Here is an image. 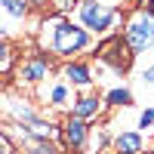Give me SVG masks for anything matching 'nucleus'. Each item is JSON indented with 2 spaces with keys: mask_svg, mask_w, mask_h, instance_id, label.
Instances as JSON below:
<instances>
[{
  "mask_svg": "<svg viewBox=\"0 0 154 154\" xmlns=\"http://www.w3.org/2000/svg\"><path fill=\"white\" fill-rule=\"evenodd\" d=\"M37 40H40V49L53 53L59 59H77L80 53H86L93 46V34L86 28H80L77 22H71L68 16H46L40 22V31H37Z\"/></svg>",
  "mask_w": 154,
  "mask_h": 154,
  "instance_id": "nucleus-1",
  "label": "nucleus"
},
{
  "mask_svg": "<svg viewBox=\"0 0 154 154\" xmlns=\"http://www.w3.org/2000/svg\"><path fill=\"white\" fill-rule=\"evenodd\" d=\"M77 25L86 28L89 34H111L117 28V22L123 19L120 6H111V3H102V0H80L77 3Z\"/></svg>",
  "mask_w": 154,
  "mask_h": 154,
  "instance_id": "nucleus-2",
  "label": "nucleus"
},
{
  "mask_svg": "<svg viewBox=\"0 0 154 154\" xmlns=\"http://www.w3.org/2000/svg\"><path fill=\"white\" fill-rule=\"evenodd\" d=\"M120 37H123L126 49H130V56H145L148 49H154V19L136 6L130 16H123V34Z\"/></svg>",
  "mask_w": 154,
  "mask_h": 154,
  "instance_id": "nucleus-3",
  "label": "nucleus"
},
{
  "mask_svg": "<svg viewBox=\"0 0 154 154\" xmlns=\"http://www.w3.org/2000/svg\"><path fill=\"white\" fill-rule=\"evenodd\" d=\"M96 62L99 65H105V68H111L114 74H123L126 68H130V62H133V56H130V49H126V43H123V37L120 34H105L102 40L96 43Z\"/></svg>",
  "mask_w": 154,
  "mask_h": 154,
  "instance_id": "nucleus-4",
  "label": "nucleus"
},
{
  "mask_svg": "<svg viewBox=\"0 0 154 154\" xmlns=\"http://www.w3.org/2000/svg\"><path fill=\"white\" fill-rule=\"evenodd\" d=\"M49 71H53V53H46V49H37V53L25 56L22 65L16 68V80L22 86H40Z\"/></svg>",
  "mask_w": 154,
  "mask_h": 154,
  "instance_id": "nucleus-5",
  "label": "nucleus"
},
{
  "mask_svg": "<svg viewBox=\"0 0 154 154\" xmlns=\"http://www.w3.org/2000/svg\"><path fill=\"white\" fill-rule=\"evenodd\" d=\"M59 80H65L77 93H89V89L96 86V71H93V65H89L86 59H68L65 65H62Z\"/></svg>",
  "mask_w": 154,
  "mask_h": 154,
  "instance_id": "nucleus-6",
  "label": "nucleus"
},
{
  "mask_svg": "<svg viewBox=\"0 0 154 154\" xmlns=\"http://www.w3.org/2000/svg\"><path fill=\"white\" fill-rule=\"evenodd\" d=\"M0 111L9 117V123H22V126H28L34 117H40V111L25 96H0Z\"/></svg>",
  "mask_w": 154,
  "mask_h": 154,
  "instance_id": "nucleus-7",
  "label": "nucleus"
},
{
  "mask_svg": "<svg viewBox=\"0 0 154 154\" xmlns=\"http://www.w3.org/2000/svg\"><path fill=\"white\" fill-rule=\"evenodd\" d=\"M86 136H89V123L86 120H77V117H65V123H62V136H59V148L62 151H83L86 145Z\"/></svg>",
  "mask_w": 154,
  "mask_h": 154,
  "instance_id": "nucleus-8",
  "label": "nucleus"
},
{
  "mask_svg": "<svg viewBox=\"0 0 154 154\" xmlns=\"http://www.w3.org/2000/svg\"><path fill=\"white\" fill-rule=\"evenodd\" d=\"M102 111H105V102H102V96L93 93V89H89V93H80V96L71 102V108H68L71 117L86 120V123H96L102 117Z\"/></svg>",
  "mask_w": 154,
  "mask_h": 154,
  "instance_id": "nucleus-9",
  "label": "nucleus"
},
{
  "mask_svg": "<svg viewBox=\"0 0 154 154\" xmlns=\"http://www.w3.org/2000/svg\"><path fill=\"white\" fill-rule=\"evenodd\" d=\"M145 151V136L139 130H120L111 136V154H142Z\"/></svg>",
  "mask_w": 154,
  "mask_h": 154,
  "instance_id": "nucleus-10",
  "label": "nucleus"
},
{
  "mask_svg": "<svg viewBox=\"0 0 154 154\" xmlns=\"http://www.w3.org/2000/svg\"><path fill=\"white\" fill-rule=\"evenodd\" d=\"M74 89L65 83V80H53L46 89H43V102L49 108H71V102H74Z\"/></svg>",
  "mask_w": 154,
  "mask_h": 154,
  "instance_id": "nucleus-11",
  "label": "nucleus"
},
{
  "mask_svg": "<svg viewBox=\"0 0 154 154\" xmlns=\"http://www.w3.org/2000/svg\"><path fill=\"white\" fill-rule=\"evenodd\" d=\"M86 154H105L111 151V130L108 126H89V136H86V145H83Z\"/></svg>",
  "mask_w": 154,
  "mask_h": 154,
  "instance_id": "nucleus-12",
  "label": "nucleus"
},
{
  "mask_svg": "<svg viewBox=\"0 0 154 154\" xmlns=\"http://www.w3.org/2000/svg\"><path fill=\"white\" fill-rule=\"evenodd\" d=\"M102 102H105V108H130L133 102H136V96H133V89H130V86L117 83V86H111L108 93L102 96Z\"/></svg>",
  "mask_w": 154,
  "mask_h": 154,
  "instance_id": "nucleus-13",
  "label": "nucleus"
},
{
  "mask_svg": "<svg viewBox=\"0 0 154 154\" xmlns=\"http://www.w3.org/2000/svg\"><path fill=\"white\" fill-rule=\"evenodd\" d=\"M0 12H6L12 22H25L31 6H28V0H0Z\"/></svg>",
  "mask_w": 154,
  "mask_h": 154,
  "instance_id": "nucleus-14",
  "label": "nucleus"
},
{
  "mask_svg": "<svg viewBox=\"0 0 154 154\" xmlns=\"http://www.w3.org/2000/svg\"><path fill=\"white\" fill-rule=\"evenodd\" d=\"M12 65H16V46L6 37H0V74H9Z\"/></svg>",
  "mask_w": 154,
  "mask_h": 154,
  "instance_id": "nucleus-15",
  "label": "nucleus"
},
{
  "mask_svg": "<svg viewBox=\"0 0 154 154\" xmlns=\"http://www.w3.org/2000/svg\"><path fill=\"white\" fill-rule=\"evenodd\" d=\"M136 130L139 133H154V108L148 105V108H142V111H139V117H136Z\"/></svg>",
  "mask_w": 154,
  "mask_h": 154,
  "instance_id": "nucleus-16",
  "label": "nucleus"
},
{
  "mask_svg": "<svg viewBox=\"0 0 154 154\" xmlns=\"http://www.w3.org/2000/svg\"><path fill=\"white\" fill-rule=\"evenodd\" d=\"M139 86L142 89H154V65H145L139 71Z\"/></svg>",
  "mask_w": 154,
  "mask_h": 154,
  "instance_id": "nucleus-17",
  "label": "nucleus"
},
{
  "mask_svg": "<svg viewBox=\"0 0 154 154\" xmlns=\"http://www.w3.org/2000/svg\"><path fill=\"white\" fill-rule=\"evenodd\" d=\"M53 3H56L59 16H68V12H77V3H80V0H53Z\"/></svg>",
  "mask_w": 154,
  "mask_h": 154,
  "instance_id": "nucleus-18",
  "label": "nucleus"
},
{
  "mask_svg": "<svg viewBox=\"0 0 154 154\" xmlns=\"http://www.w3.org/2000/svg\"><path fill=\"white\" fill-rule=\"evenodd\" d=\"M12 151H16V145H12L9 139H6V133L0 130V154H12Z\"/></svg>",
  "mask_w": 154,
  "mask_h": 154,
  "instance_id": "nucleus-19",
  "label": "nucleus"
},
{
  "mask_svg": "<svg viewBox=\"0 0 154 154\" xmlns=\"http://www.w3.org/2000/svg\"><path fill=\"white\" fill-rule=\"evenodd\" d=\"M28 6L37 9V12H46L49 6H53V0H28Z\"/></svg>",
  "mask_w": 154,
  "mask_h": 154,
  "instance_id": "nucleus-20",
  "label": "nucleus"
},
{
  "mask_svg": "<svg viewBox=\"0 0 154 154\" xmlns=\"http://www.w3.org/2000/svg\"><path fill=\"white\" fill-rule=\"evenodd\" d=\"M139 9H142L145 16H151V19H154V0H139Z\"/></svg>",
  "mask_w": 154,
  "mask_h": 154,
  "instance_id": "nucleus-21",
  "label": "nucleus"
},
{
  "mask_svg": "<svg viewBox=\"0 0 154 154\" xmlns=\"http://www.w3.org/2000/svg\"><path fill=\"white\" fill-rule=\"evenodd\" d=\"M6 34H9V25H6V22H0V37H6Z\"/></svg>",
  "mask_w": 154,
  "mask_h": 154,
  "instance_id": "nucleus-22",
  "label": "nucleus"
},
{
  "mask_svg": "<svg viewBox=\"0 0 154 154\" xmlns=\"http://www.w3.org/2000/svg\"><path fill=\"white\" fill-rule=\"evenodd\" d=\"M151 108H154V102H151Z\"/></svg>",
  "mask_w": 154,
  "mask_h": 154,
  "instance_id": "nucleus-23",
  "label": "nucleus"
},
{
  "mask_svg": "<svg viewBox=\"0 0 154 154\" xmlns=\"http://www.w3.org/2000/svg\"><path fill=\"white\" fill-rule=\"evenodd\" d=\"M12 154H16V151H12Z\"/></svg>",
  "mask_w": 154,
  "mask_h": 154,
  "instance_id": "nucleus-24",
  "label": "nucleus"
}]
</instances>
